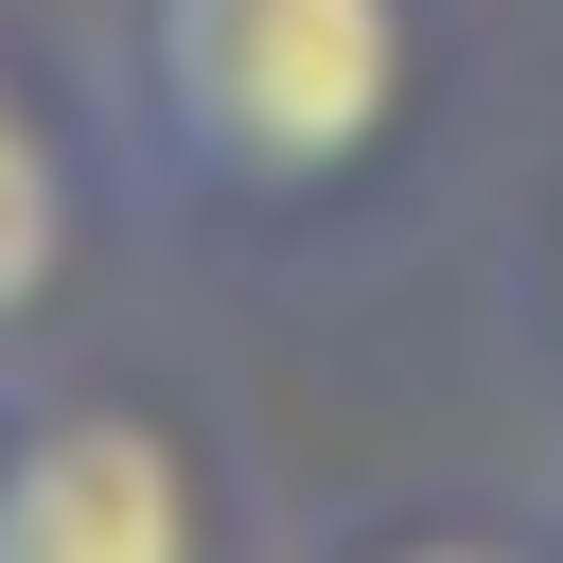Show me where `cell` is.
<instances>
[{
    "label": "cell",
    "mask_w": 563,
    "mask_h": 563,
    "mask_svg": "<svg viewBox=\"0 0 563 563\" xmlns=\"http://www.w3.org/2000/svg\"><path fill=\"white\" fill-rule=\"evenodd\" d=\"M70 246H88V158H70V123L35 106V70L0 53V352L70 299Z\"/></svg>",
    "instance_id": "obj_3"
},
{
    "label": "cell",
    "mask_w": 563,
    "mask_h": 563,
    "mask_svg": "<svg viewBox=\"0 0 563 563\" xmlns=\"http://www.w3.org/2000/svg\"><path fill=\"white\" fill-rule=\"evenodd\" d=\"M0 563H211V475L141 387H0Z\"/></svg>",
    "instance_id": "obj_2"
},
{
    "label": "cell",
    "mask_w": 563,
    "mask_h": 563,
    "mask_svg": "<svg viewBox=\"0 0 563 563\" xmlns=\"http://www.w3.org/2000/svg\"><path fill=\"white\" fill-rule=\"evenodd\" d=\"M123 158L158 211H317L422 88V0H123Z\"/></svg>",
    "instance_id": "obj_1"
},
{
    "label": "cell",
    "mask_w": 563,
    "mask_h": 563,
    "mask_svg": "<svg viewBox=\"0 0 563 563\" xmlns=\"http://www.w3.org/2000/svg\"><path fill=\"white\" fill-rule=\"evenodd\" d=\"M545 282H563V264H545Z\"/></svg>",
    "instance_id": "obj_5"
},
{
    "label": "cell",
    "mask_w": 563,
    "mask_h": 563,
    "mask_svg": "<svg viewBox=\"0 0 563 563\" xmlns=\"http://www.w3.org/2000/svg\"><path fill=\"white\" fill-rule=\"evenodd\" d=\"M352 563H528V545H493V528H387V545H352Z\"/></svg>",
    "instance_id": "obj_4"
}]
</instances>
